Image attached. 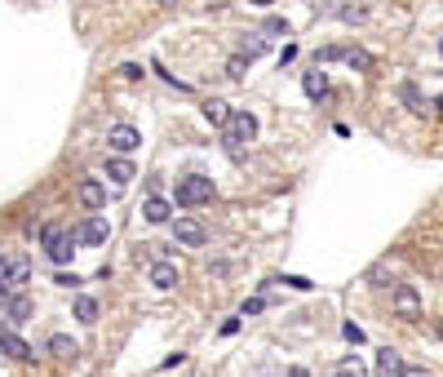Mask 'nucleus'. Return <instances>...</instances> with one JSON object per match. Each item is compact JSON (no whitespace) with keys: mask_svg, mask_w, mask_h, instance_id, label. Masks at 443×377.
Segmentation results:
<instances>
[{"mask_svg":"<svg viewBox=\"0 0 443 377\" xmlns=\"http://www.w3.org/2000/svg\"><path fill=\"white\" fill-rule=\"evenodd\" d=\"M76 240H80V231H62L58 222H45L40 226V244H45V253H49V262H71V253H76Z\"/></svg>","mask_w":443,"mask_h":377,"instance_id":"f257e3e1","label":"nucleus"},{"mask_svg":"<svg viewBox=\"0 0 443 377\" xmlns=\"http://www.w3.org/2000/svg\"><path fill=\"white\" fill-rule=\"evenodd\" d=\"M257 138V116H249V111H231V120L222 124V142L231 146V151H240V146H249Z\"/></svg>","mask_w":443,"mask_h":377,"instance_id":"f03ea898","label":"nucleus"},{"mask_svg":"<svg viewBox=\"0 0 443 377\" xmlns=\"http://www.w3.org/2000/svg\"><path fill=\"white\" fill-rule=\"evenodd\" d=\"M208 200H213V178L191 173V178H182V182H177V204H182V209L208 204Z\"/></svg>","mask_w":443,"mask_h":377,"instance_id":"7ed1b4c3","label":"nucleus"},{"mask_svg":"<svg viewBox=\"0 0 443 377\" xmlns=\"http://www.w3.org/2000/svg\"><path fill=\"white\" fill-rule=\"evenodd\" d=\"M107 146L116 156H129V151H138V146H142V134H138L134 124H111L107 129Z\"/></svg>","mask_w":443,"mask_h":377,"instance_id":"20e7f679","label":"nucleus"},{"mask_svg":"<svg viewBox=\"0 0 443 377\" xmlns=\"http://www.w3.org/2000/svg\"><path fill=\"white\" fill-rule=\"evenodd\" d=\"M173 240L182 244V249H200V244L208 240V231H204L200 218H177V222H173Z\"/></svg>","mask_w":443,"mask_h":377,"instance_id":"39448f33","label":"nucleus"},{"mask_svg":"<svg viewBox=\"0 0 443 377\" xmlns=\"http://www.w3.org/2000/svg\"><path fill=\"white\" fill-rule=\"evenodd\" d=\"M27 280H31V262H27V257H13V262H5V275H0V284H5L9 293H18Z\"/></svg>","mask_w":443,"mask_h":377,"instance_id":"423d86ee","label":"nucleus"},{"mask_svg":"<svg viewBox=\"0 0 443 377\" xmlns=\"http://www.w3.org/2000/svg\"><path fill=\"white\" fill-rule=\"evenodd\" d=\"M395 311H399L403 320H417V315H421V293H417L413 284H399V289H395Z\"/></svg>","mask_w":443,"mask_h":377,"instance_id":"0eeeda50","label":"nucleus"},{"mask_svg":"<svg viewBox=\"0 0 443 377\" xmlns=\"http://www.w3.org/2000/svg\"><path fill=\"white\" fill-rule=\"evenodd\" d=\"M107 236H111V222L102 218V213H89L85 226H80V240L85 244H107Z\"/></svg>","mask_w":443,"mask_h":377,"instance_id":"6e6552de","label":"nucleus"},{"mask_svg":"<svg viewBox=\"0 0 443 377\" xmlns=\"http://www.w3.org/2000/svg\"><path fill=\"white\" fill-rule=\"evenodd\" d=\"M146 280H151L155 289H177V267H173V262H164V257H155L151 271H146Z\"/></svg>","mask_w":443,"mask_h":377,"instance_id":"1a4fd4ad","label":"nucleus"},{"mask_svg":"<svg viewBox=\"0 0 443 377\" xmlns=\"http://www.w3.org/2000/svg\"><path fill=\"white\" fill-rule=\"evenodd\" d=\"M76 195H80V204H85V209H102L107 204V187L98 182V178H85V182L76 187Z\"/></svg>","mask_w":443,"mask_h":377,"instance_id":"9d476101","label":"nucleus"},{"mask_svg":"<svg viewBox=\"0 0 443 377\" xmlns=\"http://www.w3.org/2000/svg\"><path fill=\"white\" fill-rule=\"evenodd\" d=\"M5 320H9V324H27V320H31V298H27V293H9Z\"/></svg>","mask_w":443,"mask_h":377,"instance_id":"9b49d317","label":"nucleus"},{"mask_svg":"<svg viewBox=\"0 0 443 377\" xmlns=\"http://www.w3.org/2000/svg\"><path fill=\"white\" fill-rule=\"evenodd\" d=\"M107 178H111L116 187H129V182H134L138 173H134V165H129L124 156H111V160H107Z\"/></svg>","mask_w":443,"mask_h":377,"instance_id":"f8f14e48","label":"nucleus"},{"mask_svg":"<svg viewBox=\"0 0 443 377\" xmlns=\"http://www.w3.org/2000/svg\"><path fill=\"white\" fill-rule=\"evenodd\" d=\"M142 213H146V222H155V226H164V222H169V218H173V204H169V200H160V195H151V200H146V204H142Z\"/></svg>","mask_w":443,"mask_h":377,"instance_id":"ddd939ff","label":"nucleus"},{"mask_svg":"<svg viewBox=\"0 0 443 377\" xmlns=\"http://www.w3.org/2000/svg\"><path fill=\"white\" fill-rule=\"evenodd\" d=\"M377 377H403V359H399V351H382L377 355Z\"/></svg>","mask_w":443,"mask_h":377,"instance_id":"4468645a","label":"nucleus"},{"mask_svg":"<svg viewBox=\"0 0 443 377\" xmlns=\"http://www.w3.org/2000/svg\"><path fill=\"white\" fill-rule=\"evenodd\" d=\"M0 351H5L9 359H31V355H36V351H31L18 333H5V337H0Z\"/></svg>","mask_w":443,"mask_h":377,"instance_id":"2eb2a0df","label":"nucleus"},{"mask_svg":"<svg viewBox=\"0 0 443 377\" xmlns=\"http://www.w3.org/2000/svg\"><path fill=\"white\" fill-rule=\"evenodd\" d=\"M49 355H58V359H76L80 347H76L67 333H54V337H49Z\"/></svg>","mask_w":443,"mask_h":377,"instance_id":"dca6fc26","label":"nucleus"},{"mask_svg":"<svg viewBox=\"0 0 443 377\" xmlns=\"http://www.w3.org/2000/svg\"><path fill=\"white\" fill-rule=\"evenodd\" d=\"M302 89H306V98H324V93H328V76H324L319 67L306 71V76H302Z\"/></svg>","mask_w":443,"mask_h":377,"instance_id":"f3484780","label":"nucleus"},{"mask_svg":"<svg viewBox=\"0 0 443 377\" xmlns=\"http://www.w3.org/2000/svg\"><path fill=\"white\" fill-rule=\"evenodd\" d=\"M204 116H208V124H226V120H231V107H226L222 103V98H208V103H204Z\"/></svg>","mask_w":443,"mask_h":377,"instance_id":"a211bd4d","label":"nucleus"},{"mask_svg":"<svg viewBox=\"0 0 443 377\" xmlns=\"http://www.w3.org/2000/svg\"><path fill=\"white\" fill-rule=\"evenodd\" d=\"M76 320H80V324H98V302L85 298V293L76 298Z\"/></svg>","mask_w":443,"mask_h":377,"instance_id":"6ab92c4d","label":"nucleus"},{"mask_svg":"<svg viewBox=\"0 0 443 377\" xmlns=\"http://www.w3.org/2000/svg\"><path fill=\"white\" fill-rule=\"evenodd\" d=\"M240 54L253 62V58H261V54H266V40H261V36H244V40H240Z\"/></svg>","mask_w":443,"mask_h":377,"instance_id":"aec40b11","label":"nucleus"},{"mask_svg":"<svg viewBox=\"0 0 443 377\" xmlns=\"http://www.w3.org/2000/svg\"><path fill=\"white\" fill-rule=\"evenodd\" d=\"M346 62L355 71H372V54H368V49H346Z\"/></svg>","mask_w":443,"mask_h":377,"instance_id":"412c9836","label":"nucleus"},{"mask_svg":"<svg viewBox=\"0 0 443 377\" xmlns=\"http://www.w3.org/2000/svg\"><path fill=\"white\" fill-rule=\"evenodd\" d=\"M337 58H346V49H341V45H324L315 54V62H337Z\"/></svg>","mask_w":443,"mask_h":377,"instance_id":"4be33fe9","label":"nucleus"},{"mask_svg":"<svg viewBox=\"0 0 443 377\" xmlns=\"http://www.w3.org/2000/svg\"><path fill=\"white\" fill-rule=\"evenodd\" d=\"M271 284H288V289H297V293H306V289H315L306 280V275H284V280H271Z\"/></svg>","mask_w":443,"mask_h":377,"instance_id":"5701e85b","label":"nucleus"},{"mask_svg":"<svg viewBox=\"0 0 443 377\" xmlns=\"http://www.w3.org/2000/svg\"><path fill=\"white\" fill-rule=\"evenodd\" d=\"M244 71H249V58H244V54H235L231 62H226V76H235V80H240Z\"/></svg>","mask_w":443,"mask_h":377,"instance_id":"b1692460","label":"nucleus"},{"mask_svg":"<svg viewBox=\"0 0 443 377\" xmlns=\"http://www.w3.org/2000/svg\"><path fill=\"white\" fill-rule=\"evenodd\" d=\"M261 306H266V302H261V298H249V302H244V306H240V320H249V315H261Z\"/></svg>","mask_w":443,"mask_h":377,"instance_id":"393cba45","label":"nucleus"},{"mask_svg":"<svg viewBox=\"0 0 443 377\" xmlns=\"http://www.w3.org/2000/svg\"><path fill=\"white\" fill-rule=\"evenodd\" d=\"M403 103H408V107H413V111H425V107H421V93H417L413 85H403Z\"/></svg>","mask_w":443,"mask_h":377,"instance_id":"a878e982","label":"nucleus"},{"mask_svg":"<svg viewBox=\"0 0 443 377\" xmlns=\"http://www.w3.org/2000/svg\"><path fill=\"white\" fill-rule=\"evenodd\" d=\"M337 377H364V369H359V359H346V364L337 369Z\"/></svg>","mask_w":443,"mask_h":377,"instance_id":"bb28decb","label":"nucleus"},{"mask_svg":"<svg viewBox=\"0 0 443 377\" xmlns=\"http://www.w3.org/2000/svg\"><path fill=\"white\" fill-rule=\"evenodd\" d=\"M266 31L271 36H288V23L284 18H266Z\"/></svg>","mask_w":443,"mask_h":377,"instance_id":"cd10ccee","label":"nucleus"},{"mask_svg":"<svg viewBox=\"0 0 443 377\" xmlns=\"http://www.w3.org/2000/svg\"><path fill=\"white\" fill-rule=\"evenodd\" d=\"M341 18H346V23H364V9H359V5H346V9H341Z\"/></svg>","mask_w":443,"mask_h":377,"instance_id":"c85d7f7f","label":"nucleus"},{"mask_svg":"<svg viewBox=\"0 0 443 377\" xmlns=\"http://www.w3.org/2000/svg\"><path fill=\"white\" fill-rule=\"evenodd\" d=\"M341 333H346V342H355V347H359V342H364V329H359V324H346V329H341Z\"/></svg>","mask_w":443,"mask_h":377,"instance_id":"c756f323","label":"nucleus"},{"mask_svg":"<svg viewBox=\"0 0 443 377\" xmlns=\"http://www.w3.org/2000/svg\"><path fill=\"white\" fill-rule=\"evenodd\" d=\"M403 377H435V373H425V369H403Z\"/></svg>","mask_w":443,"mask_h":377,"instance_id":"7c9ffc66","label":"nucleus"},{"mask_svg":"<svg viewBox=\"0 0 443 377\" xmlns=\"http://www.w3.org/2000/svg\"><path fill=\"white\" fill-rule=\"evenodd\" d=\"M249 5H257V9H271V5H275V0H249Z\"/></svg>","mask_w":443,"mask_h":377,"instance_id":"2f4dec72","label":"nucleus"},{"mask_svg":"<svg viewBox=\"0 0 443 377\" xmlns=\"http://www.w3.org/2000/svg\"><path fill=\"white\" fill-rule=\"evenodd\" d=\"M288 377H310V373L306 369H288Z\"/></svg>","mask_w":443,"mask_h":377,"instance_id":"473e14b6","label":"nucleus"},{"mask_svg":"<svg viewBox=\"0 0 443 377\" xmlns=\"http://www.w3.org/2000/svg\"><path fill=\"white\" fill-rule=\"evenodd\" d=\"M5 302H9V289H5V284H0V306H5Z\"/></svg>","mask_w":443,"mask_h":377,"instance_id":"72a5a7b5","label":"nucleus"},{"mask_svg":"<svg viewBox=\"0 0 443 377\" xmlns=\"http://www.w3.org/2000/svg\"><path fill=\"white\" fill-rule=\"evenodd\" d=\"M5 262H9V257H5V253H0V275H5Z\"/></svg>","mask_w":443,"mask_h":377,"instance_id":"f704fd0d","label":"nucleus"},{"mask_svg":"<svg viewBox=\"0 0 443 377\" xmlns=\"http://www.w3.org/2000/svg\"><path fill=\"white\" fill-rule=\"evenodd\" d=\"M435 333H439V337H443V320H439V324H435Z\"/></svg>","mask_w":443,"mask_h":377,"instance_id":"c9c22d12","label":"nucleus"},{"mask_svg":"<svg viewBox=\"0 0 443 377\" xmlns=\"http://www.w3.org/2000/svg\"><path fill=\"white\" fill-rule=\"evenodd\" d=\"M5 333H9V329H5V320H0V337H5Z\"/></svg>","mask_w":443,"mask_h":377,"instance_id":"e433bc0d","label":"nucleus"},{"mask_svg":"<svg viewBox=\"0 0 443 377\" xmlns=\"http://www.w3.org/2000/svg\"><path fill=\"white\" fill-rule=\"evenodd\" d=\"M439 58H443V36H439Z\"/></svg>","mask_w":443,"mask_h":377,"instance_id":"4c0bfd02","label":"nucleus"},{"mask_svg":"<svg viewBox=\"0 0 443 377\" xmlns=\"http://www.w3.org/2000/svg\"><path fill=\"white\" fill-rule=\"evenodd\" d=\"M160 5H177V0H160Z\"/></svg>","mask_w":443,"mask_h":377,"instance_id":"58836bf2","label":"nucleus"},{"mask_svg":"<svg viewBox=\"0 0 443 377\" xmlns=\"http://www.w3.org/2000/svg\"><path fill=\"white\" fill-rule=\"evenodd\" d=\"M435 107H439V111H443V98H439V103H435Z\"/></svg>","mask_w":443,"mask_h":377,"instance_id":"ea45409f","label":"nucleus"}]
</instances>
